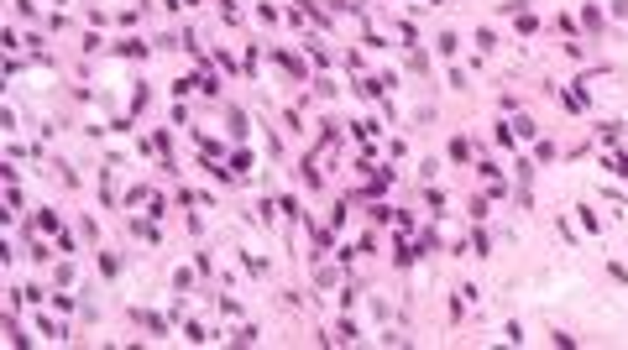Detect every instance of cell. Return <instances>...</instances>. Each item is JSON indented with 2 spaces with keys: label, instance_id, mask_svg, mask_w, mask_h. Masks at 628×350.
<instances>
[{
  "label": "cell",
  "instance_id": "24",
  "mask_svg": "<svg viewBox=\"0 0 628 350\" xmlns=\"http://www.w3.org/2000/svg\"><path fill=\"white\" fill-rule=\"evenodd\" d=\"M555 157H560V147H555L550 136H539V141H534V163H555Z\"/></svg>",
  "mask_w": 628,
  "mask_h": 350
},
{
  "label": "cell",
  "instance_id": "38",
  "mask_svg": "<svg viewBox=\"0 0 628 350\" xmlns=\"http://www.w3.org/2000/svg\"><path fill=\"white\" fill-rule=\"evenodd\" d=\"M183 6H189V11H194V6H204V0H183Z\"/></svg>",
  "mask_w": 628,
  "mask_h": 350
},
{
  "label": "cell",
  "instance_id": "7",
  "mask_svg": "<svg viewBox=\"0 0 628 350\" xmlns=\"http://www.w3.org/2000/svg\"><path fill=\"white\" fill-rule=\"evenodd\" d=\"M314 157H320V152H309L304 163H298V183H304V188H325V173L314 167Z\"/></svg>",
  "mask_w": 628,
  "mask_h": 350
},
{
  "label": "cell",
  "instance_id": "16",
  "mask_svg": "<svg viewBox=\"0 0 628 350\" xmlns=\"http://www.w3.org/2000/svg\"><path fill=\"white\" fill-rule=\"evenodd\" d=\"M513 32H519V37H539V32H545V21H539L534 11H523V16H513Z\"/></svg>",
  "mask_w": 628,
  "mask_h": 350
},
{
  "label": "cell",
  "instance_id": "39",
  "mask_svg": "<svg viewBox=\"0 0 628 350\" xmlns=\"http://www.w3.org/2000/svg\"><path fill=\"white\" fill-rule=\"evenodd\" d=\"M424 6H445V0H424Z\"/></svg>",
  "mask_w": 628,
  "mask_h": 350
},
{
  "label": "cell",
  "instance_id": "1",
  "mask_svg": "<svg viewBox=\"0 0 628 350\" xmlns=\"http://www.w3.org/2000/svg\"><path fill=\"white\" fill-rule=\"evenodd\" d=\"M273 63L288 73L294 84H314V73H309V53L304 47H273Z\"/></svg>",
  "mask_w": 628,
  "mask_h": 350
},
{
  "label": "cell",
  "instance_id": "35",
  "mask_svg": "<svg viewBox=\"0 0 628 350\" xmlns=\"http://www.w3.org/2000/svg\"><path fill=\"white\" fill-rule=\"evenodd\" d=\"M48 304H53V308H58V314H73V308H79V304H73V298H69V293H53Z\"/></svg>",
  "mask_w": 628,
  "mask_h": 350
},
{
  "label": "cell",
  "instance_id": "31",
  "mask_svg": "<svg viewBox=\"0 0 628 350\" xmlns=\"http://www.w3.org/2000/svg\"><path fill=\"white\" fill-rule=\"evenodd\" d=\"M503 340H508V345H523L529 335H523V324H519V319H508V324H503Z\"/></svg>",
  "mask_w": 628,
  "mask_h": 350
},
{
  "label": "cell",
  "instance_id": "19",
  "mask_svg": "<svg viewBox=\"0 0 628 350\" xmlns=\"http://www.w3.org/2000/svg\"><path fill=\"white\" fill-rule=\"evenodd\" d=\"M435 53H440V58H456V53H461V32H440L435 37Z\"/></svg>",
  "mask_w": 628,
  "mask_h": 350
},
{
  "label": "cell",
  "instance_id": "26",
  "mask_svg": "<svg viewBox=\"0 0 628 350\" xmlns=\"http://www.w3.org/2000/svg\"><path fill=\"white\" fill-rule=\"evenodd\" d=\"M147 214H152V220H168V194H163V188H152V199H147Z\"/></svg>",
  "mask_w": 628,
  "mask_h": 350
},
{
  "label": "cell",
  "instance_id": "2",
  "mask_svg": "<svg viewBox=\"0 0 628 350\" xmlns=\"http://www.w3.org/2000/svg\"><path fill=\"white\" fill-rule=\"evenodd\" d=\"M95 267H100V277H105V282H120V272H126V257H120V251H110V246H100Z\"/></svg>",
  "mask_w": 628,
  "mask_h": 350
},
{
  "label": "cell",
  "instance_id": "22",
  "mask_svg": "<svg viewBox=\"0 0 628 350\" xmlns=\"http://www.w3.org/2000/svg\"><path fill=\"white\" fill-rule=\"evenodd\" d=\"M513 131H519V141H539V126H534V116H513Z\"/></svg>",
  "mask_w": 628,
  "mask_h": 350
},
{
  "label": "cell",
  "instance_id": "21",
  "mask_svg": "<svg viewBox=\"0 0 628 350\" xmlns=\"http://www.w3.org/2000/svg\"><path fill=\"white\" fill-rule=\"evenodd\" d=\"M194 277H199V267H194V261H189V267H178V272H173V293H194Z\"/></svg>",
  "mask_w": 628,
  "mask_h": 350
},
{
  "label": "cell",
  "instance_id": "37",
  "mask_svg": "<svg viewBox=\"0 0 628 350\" xmlns=\"http://www.w3.org/2000/svg\"><path fill=\"white\" fill-rule=\"evenodd\" d=\"M607 272H613V282H623V288H628V267H623V261H607Z\"/></svg>",
  "mask_w": 628,
  "mask_h": 350
},
{
  "label": "cell",
  "instance_id": "11",
  "mask_svg": "<svg viewBox=\"0 0 628 350\" xmlns=\"http://www.w3.org/2000/svg\"><path fill=\"white\" fill-rule=\"evenodd\" d=\"M445 152H451V163L476 167V163H472V141H466V136H451V141H445Z\"/></svg>",
  "mask_w": 628,
  "mask_h": 350
},
{
  "label": "cell",
  "instance_id": "20",
  "mask_svg": "<svg viewBox=\"0 0 628 350\" xmlns=\"http://www.w3.org/2000/svg\"><path fill=\"white\" fill-rule=\"evenodd\" d=\"M492 141H498L503 152H519V131H513V126H503V120L492 126Z\"/></svg>",
  "mask_w": 628,
  "mask_h": 350
},
{
  "label": "cell",
  "instance_id": "17",
  "mask_svg": "<svg viewBox=\"0 0 628 350\" xmlns=\"http://www.w3.org/2000/svg\"><path fill=\"white\" fill-rule=\"evenodd\" d=\"M325 230H330V235H341V230H346V199H335L330 210H325Z\"/></svg>",
  "mask_w": 628,
  "mask_h": 350
},
{
  "label": "cell",
  "instance_id": "33",
  "mask_svg": "<svg viewBox=\"0 0 628 350\" xmlns=\"http://www.w3.org/2000/svg\"><path fill=\"white\" fill-rule=\"evenodd\" d=\"M194 267H199V277H215V257L210 251H194Z\"/></svg>",
  "mask_w": 628,
  "mask_h": 350
},
{
  "label": "cell",
  "instance_id": "18",
  "mask_svg": "<svg viewBox=\"0 0 628 350\" xmlns=\"http://www.w3.org/2000/svg\"><path fill=\"white\" fill-rule=\"evenodd\" d=\"M226 340H231V345H257V340H262V329H257V324H251V319H246V324H236V329H231Z\"/></svg>",
  "mask_w": 628,
  "mask_h": 350
},
{
  "label": "cell",
  "instance_id": "28",
  "mask_svg": "<svg viewBox=\"0 0 628 350\" xmlns=\"http://www.w3.org/2000/svg\"><path fill=\"white\" fill-rule=\"evenodd\" d=\"M215 308H220L226 319H241V298H231V293H220V298H215Z\"/></svg>",
  "mask_w": 628,
  "mask_h": 350
},
{
  "label": "cell",
  "instance_id": "5",
  "mask_svg": "<svg viewBox=\"0 0 628 350\" xmlns=\"http://www.w3.org/2000/svg\"><path fill=\"white\" fill-rule=\"evenodd\" d=\"M32 329H37V335H42V340H73V335H69V324H58V319H48V314H42V308H37Z\"/></svg>",
  "mask_w": 628,
  "mask_h": 350
},
{
  "label": "cell",
  "instance_id": "36",
  "mask_svg": "<svg viewBox=\"0 0 628 350\" xmlns=\"http://www.w3.org/2000/svg\"><path fill=\"white\" fill-rule=\"evenodd\" d=\"M0 131H21V120H16V105L0 110Z\"/></svg>",
  "mask_w": 628,
  "mask_h": 350
},
{
  "label": "cell",
  "instance_id": "3",
  "mask_svg": "<svg viewBox=\"0 0 628 350\" xmlns=\"http://www.w3.org/2000/svg\"><path fill=\"white\" fill-rule=\"evenodd\" d=\"M26 230H32V235H58V230H63V220H58V210H48V204H42V210L26 220Z\"/></svg>",
  "mask_w": 628,
  "mask_h": 350
},
{
  "label": "cell",
  "instance_id": "10",
  "mask_svg": "<svg viewBox=\"0 0 628 350\" xmlns=\"http://www.w3.org/2000/svg\"><path fill=\"white\" fill-rule=\"evenodd\" d=\"M466 241H472V257H492V235H487V225L472 220V235H466Z\"/></svg>",
  "mask_w": 628,
  "mask_h": 350
},
{
  "label": "cell",
  "instance_id": "9",
  "mask_svg": "<svg viewBox=\"0 0 628 350\" xmlns=\"http://www.w3.org/2000/svg\"><path fill=\"white\" fill-rule=\"evenodd\" d=\"M576 225H581V230H586V235H602V220H597V210H592V204H586V199H581V204H576Z\"/></svg>",
  "mask_w": 628,
  "mask_h": 350
},
{
  "label": "cell",
  "instance_id": "6",
  "mask_svg": "<svg viewBox=\"0 0 628 350\" xmlns=\"http://www.w3.org/2000/svg\"><path fill=\"white\" fill-rule=\"evenodd\" d=\"M278 214H283V225L294 230V225L304 220V204H298V194H283V199H278Z\"/></svg>",
  "mask_w": 628,
  "mask_h": 350
},
{
  "label": "cell",
  "instance_id": "30",
  "mask_svg": "<svg viewBox=\"0 0 628 350\" xmlns=\"http://www.w3.org/2000/svg\"><path fill=\"white\" fill-rule=\"evenodd\" d=\"M79 235H84V241H95V246H100V220H95V214H84V220H79Z\"/></svg>",
  "mask_w": 628,
  "mask_h": 350
},
{
  "label": "cell",
  "instance_id": "27",
  "mask_svg": "<svg viewBox=\"0 0 628 350\" xmlns=\"http://www.w3.org/2000/svg\"><path fill=\"white\" fill-rule=\"evenodd\" d=\"M581 26H586V32H602V11H597V6H581Z\"/></svg>",
  "mask_w": 628,
  "mask_h": 350
},
{
  "label": "cell",
  "instance_id": "29",
  "mask_svg": "<svg viewBox=\"0 0 628 350\" xmlns=\"http://www.w3.org/2000/svg\"><path fill=\"white\" fill-rule=\"evenodd\" d=\"M0 47H6V53H21V32H16V26H6V32H0Z\"/></svg>",
  "mask_w": 628,
  "mask_h": 350
},
{
  "label": "cell",
  "instance_id": "14",
  "mask_svg": "<svg viewBox=\"0 0 628 350\" xmlns=\"http://www.w3.org/2000/svg\"><path fill=\"white\" fill-rule=\"evenodd\" d=\"M466 214H472L476 225H487V220H492V194H476L472 204H466Z\"/></svg>",
  "mask_w": 628,
  "mask_h": 350
},
{
  "label": "cell",
  "instance_id": "4",
  "mask_svg": "<svg viewBox=\"0 0 628 350\" xmlns=\"http://www.w3.org/2000/svg\"><path fill=\"white\" fill-rule=\"evenodd\" d=\"M110 53H116V58H147V53H157V47L147 42V37H120V42H110Z\"/></svg>",
  "mask_w": 628,
  "mask_h": 350
},
{
  "label": "cell",
  "instance_id": "13",
  "mask_svg": "<svg viewBox=\"0 0 628 350\" xmlns=\"http://www.w3.org/2000/svg\"><path fill=\"white\" fill-rule=\"evenodd\" d=\"M472 42H476V53H498V47H503V37L492 32V26H476V32H472Z\"/></svg>",
  "mask_w": 628,
  "mask_h": 350
},
{
  "label": "cell",
  "instance_id": "25",
  "mask_svg": "<svg viewBox=\"0 0 628 350\" xmlns=\"http://www.w3.org/2000/svg\"><path fill=\"white\" fill-rule=\"evenodd\" d=\"M597 136H602L607 147H618V141H623V126H618V120H597Z\"/></svg>",
  "mask_w": 628,
  "mask_h": 350
},
{
  "label": "cell",
  "instance_id": "15",
  "mask_svg": "<svg viewBox=\"0 0 628 350\" xmlns=\"http://www.w3.org/2000/svg\"><path fill=\"white\" fill-rule=\"evenodd\" d=\"M241 272H246V277H267V272H273V261H267V257H251V251H241Z\"/></svg>",
  "mask_w": 628,
  "mask_h": 350
},
{
  "label": "cell",
  "instance_id": "34",
  "mask_svg": "<svg viewBox=\"0 0 628 350\" xmlns=\"http://www.w3.org/2000/svg\"><path fill=\"white\" fill-rule=\"evenodd\" d=\"M53 282H58V288H69V282H73V257L63 261V267H53Z\"/></svg>",
  "mask_w": 628,
  "mask_h": 350
},
{
  "label": "cell",
  "instance_id": "8",
  "mask_svg": "<svg viewBox=\"0 0 628 350\" xmlns=\"http://www.w3.org/2000/svg\"><path fill=\"white\" fill-rule=\"evenodd\" d=\"M226 167H231V173L241 178V183H246V178H251V167H257V157H251L246 147H236V152H231V163H226Z\"/></svg>",
  "mask_w": 628,
  "mask_h": 350
},
{
  "label": "cell",
  "instance_id": "12",
  "mask_svg": "<svg viewBox=\"0 0 628 350\" xmlns=\"http://www.w3.org/2000/svg\"><path fill=\"white\" fill-rule=\"evenodd\" d=\"M147 100H152V84H136V89H131V105H126V116H131V120H142Z\"/></svg>",
  "mask_w": 628,
  "mask_h": 350
},
{
  "label": "cell",
  "instance_id": "23",
  "mask_svg": "<svg viewBox=\"0 0 628 350\" xmlns=\"http://www.w3.org/2000/svg\"><path fill=\"white\" fill-rule=\"evenodd\" d=\"M251 11H257V21H267V26H273V21H283V11H278L273 0H251Z\"/></svg>",
  "mask_w": 628,
  "mask_h": 350
},
{
  "label": "cell",
  "instance_id": "32",
  "mask_svg": "<svg viewBox=\"0 0 628 350\" xmlns=\"http://www.w3.org/2000/svg\"><path fill=\"white\" fill-rule=\"evenodd\" d=\"M79 47H84V53H100V47H105V37H100V32H79Z\"/></svg>",
  "mask_w": 628,
  "mask_h": 350
}]
</instances>
